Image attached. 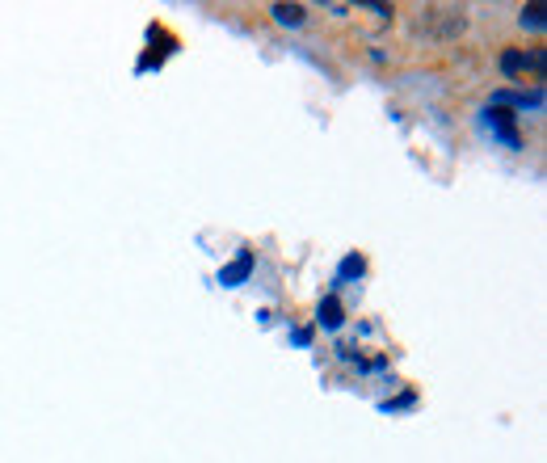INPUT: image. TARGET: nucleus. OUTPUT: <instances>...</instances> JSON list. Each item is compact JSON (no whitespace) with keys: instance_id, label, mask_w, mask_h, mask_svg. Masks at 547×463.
<instances>
[{"instance_id":"7ed1b4c3","label":"nucleus","mask_w":547,"mask_h":463,"mask_svg":"<svg viewBox=\"0 0 547 463\" xmlns=\"http://www.w3.org/2000/svg\"><path fill=\"white\" fill-rule=\"evenodd\" d=\"M489 123L497 127V135L505 139L510 148H518V131H514V114L510 110H501V106H493V114H489Z\"/></svg>"},{"instance_id":"f257e3e1","label":"nucleus","mask_w":547,"mask_h":463,"mask_svg":"<svg viewBox=\"0 0 547 463\" xmlns=\"http://www.w3.org/2000/svg\"><path fill=\"white\" fill-rule=\"evenodd\" d=\"M543 68H547V55L543 51H505L501 55V72L505 76H526V72H535V76H543Z\"/></svg>"},{"instance_id":"423d86ee","label":"nucleus","mask_w":547,"mask_h":463,"mask_svg":"<svg viewBox=\"0 0 547 463\" xmlns=\"http://www.w3.org/2000/svg\"><path fill=\"white\" fill-rule=\"evenodd\" d=\"M522 26L543 30V9H539V5H526V9H522Z\"/></svg>"},{"instance_id":"39448f33","label":"nucleus","mask_w":547,"mask_h":463,"mask_svg":"<svg viewBox=\"0 0 547 463\" xmlns=\"http://www.w3.org/2000/svg\"><path fill=\"white\" fill-rule=\"evenodd\" d=\"M320 325H329V329L341 325V304H337V299H324V304H320Z\"/></svg>"},{"instance_id":"f03ea898","label":"nucleus","mask_w":547,"mask_h":463,"mask_svg":"<svg viewBox=\"0 0 547 463\" xmlns=\"http://www.w3.org/2000/svg\"><path fill=\"white\" fill-rule=\"evenodd\" d=\"M249 270H253V253H240V257L232 261V266H228L224 274H219V283H224V287H240V283L249 278Z\"/></svg>"},{"instance_id":"20e7f679","label":"nucleus","mask_w":547,"mask_h":463,"mask_svg":"<svg viewBox=\"0 0 547 463\" xmlns=\"http://www.w3.org/2000/svg\"><path fill=\"white\" fill-rule=\"evenodd\" d=\"M274 17H278L282 26H303L308 9H303V5H274Z\"/></svg>"}]
</instances>
